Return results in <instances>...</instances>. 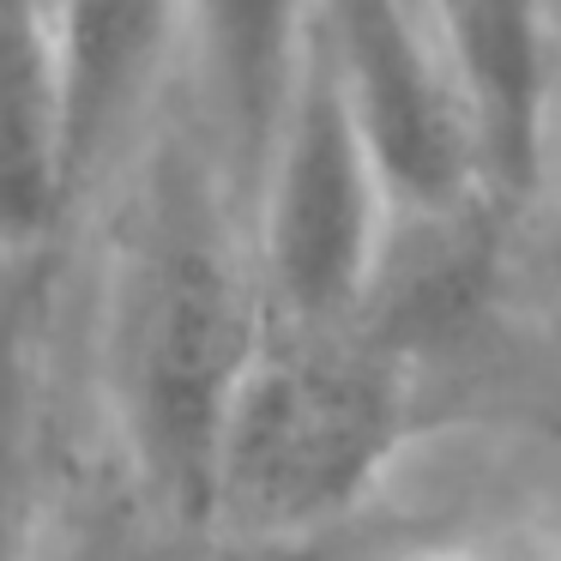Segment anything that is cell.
Masks as SVG:
<instances>
[{
    "instance_id": "9",
    "label": "cell",
    "mask_w": 561,
    "mask_h": 561,
    "mask_svg": "<svg viewBox=\"0 0 561 561\" xmlns=\"http://www.w3.org/2000/svg\"><path fill=\"white\" fill-rule=\"evenodd\" d=\"M471 134L477 182L513 199L537 182L549 110L543 0H423Z\"/></svg>"
},
{
    "instance_id": "10",
    "label": "cell",
    "mask_w": 561,
    "mask_h": 561,
    "mask_svg": "<svg viewBox=\"0 0 561 561\" xmlns=\"http://www.w3.org/2000/svg\"><path fill=\"white\" fill-rule=\"evenodd\" d=\"M501 218L507 199L489 187H471L440 206H392V230L380 242L356 327L399 351L404 363L423 344L459 332L495 284Z\"/></svg>"
},
{
    "instance_id": "12",
    "label": "cell",
    "mask_w": 561,
    "mask_h": 561,
    "mask_svg": "<svg viewBox=\"0 0 561 561\" xmlns=\"http://www.w3.org/2000/svg\"><path fill=\"white\" fill-rule=\"evenodd\" d=\"M501 561H561V543H531V549H513Z\"/></svg>"
},
{
    "instance_id": "4",
    "label": "cell",
    "mask_w": 561,
    "mask_h": 561,
    "mask_svg": "<svg viewBox=\"0 0 561 561\" xmlns=\"http://www.w3.org/2000/svg\"><path fill=\"white\" fill-rule=\"evenodd\" d=\"M314 37L363 115L392 206H440L483 187L423 0H314Z\"/></svg>"
},
{
    "instance_id": "2",
    "label": "cell",
    "mask_w": 561,
    "mask_h": 561,
    "mask_svg": "<svg viewBox=\"0 0 561 561\" xmlns=\"http://www.w3.org/2000/svg\"><path fill=\"white\" fill-rule=\"evenodd\" d=\"M411 440L404 356L344 327L272 320L236 387L211 471L206 537L356 525Z\"/></svg>"
},
{
    "instance_id": "11",
    "label": "cell",
    "mask_w": 561,
    "mask_h": 561,
    "mask_svg": "<svg viewBox=\"0 0 561 561\" xmlns=\"http://www.w3.org/2000/svg\"><path fill=\"white\" fill-rule=\"evenodd\" d=\"M194 556L199 561H368L363 549H356L351 525L290 531V537H206Z\"/></svg>"
},
{
    "instance_id": "1",
    "label": "cell",
    "mask_w": 561,
    "mask_h": 561,
    "mask_svg": "<svg viewBox=\"0 0 561 561\" xmlns=\"http://www.w3.org/2000/svg\"><path fill=\"white\" fill-rule=\"evenodd\" d=\"M91 211H103L85 314L98 440L139 513L199 549L218 440L266 332L248 206L187 122L151 127Z\"/></svg>"
},
{
    "instance_id": "3",
    "label": "cell",
    "mask_w": 561,
    "mask_h": 561,
    "mask_svg": "<svg viewBox=\"0 0 561 561\" xmlns=\"http://www.w3.org/2000/svg\"><path fill=\"white\" fill-rule=\"evenodd\" d=\"M248 230L272 320L296 327L356 320L380 242L392 230V187L314 25L266 170L248 199Z\"/></svg>"
},
{
    "instance_id": "5",
    "label": "cell",
    "mask_w": 561,
    "mask_h": 561,
    "mask_svg": "<svg viewBox=\"0 0 561 561\" xmlns=\"http://www.w3.org/2000/svg\"><path fill=\"white\" fill-rule=\"evenodd\" d=\"M61 260H0V561H55L67 531Z\"/></svg>"
},
{
    "instance_id": "8",
    "label": "cell",
    "mask_w": 561,
    "mask_h": 561,
    "mask_svg": "<svg viewBox=\"0 0 561 561\" xmlns=\"http://www.w3.org/2000/svg\"><path fill=\"white\" fill-rule=\"evenodd\" d=\"M314 0H187V98L236 199H254L302 73Z\"/></svg>"
},
{
    "instance_id": "6",
    "label": "cell",
    "mask_w": 561,
    "mask_h": 561,
    "mask_svg": "<svg viewBox=\"0 0 561 561\" xmlns=\"http://www.w3.org/2000/svg\"><path fill=\"white\" fill-rule=\"evenodd\" d=\"M67 67L79 206H98L158 127L170 73L187 61V0H55Z\"/></svg>"
},
{
    "instance_id": "7",
    "label": "cell",
    "mask_w": 561,
    "mask_h": 561,
    "mask_svg": "<svg viewBox=\"0 0 561 561\" xmlns=\"http://www.w3.org/2000/svg\"><path fill=\"white\" fill-rule=\"evenodd\" d=\"M79 224L55 0H0V260L67 254Z\"/></svg>"
}]
</instances>
